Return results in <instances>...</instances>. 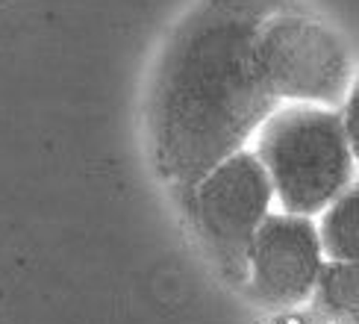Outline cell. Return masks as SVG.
<instances>
[{"label":"cell","mask_w":359,"mask_h":324,"mask_svg":"<svg viewBox=\"0 0 359 324\" xmlns=\"http://www.w3.org/2000/svg\"><path fill=\"white\" fill-rule=\"evenodd\" d=\"M257 159L271 180L280 212L318 215L353 180V154L333 107L286 103L253 133Z\"/></svg>","instance_id":"7a4b0ae2"},{"label":"cell","mask_w":359,"mask_h":324,"mask_svg":"<svg viewBox=\"0 0 359 324\" xmlns=\"http://www.w3.org/2000/svg\"><path fill=\"white\" fill-rule=\"evenodd\" d=\"M183 195L194 233L221 274L245 280L250 242L274 206L271 180L250 144L221 159Z\"/></svg>","instance_id":"277c9868"},{"label":"cell","mask_w":359,"mask_h":324,"mask_svg":"<svg viewBox=\"0 0 359 324\" xmlns=\"http://www.w3.org/2000/svg\"><path fill=\"white\" fill-rule=\"evenodd\" d=\"M324 265L316 215L268 212L248 250L245 283L268 306H297L312 301Z\"/></svg>","instance_id":"5b68a950"},{"label":"cell","mask_w":359,"mask_h":324,"mask_svg":"<svg viewBox=\"0 0 359 324\" xmlns=\"http://www.w3.org/2000/svg\"><path fill=\"white\" fill-rule=\"evenodd\" d=\"M318 239L327 262H359V180H351L318 212Z\"/></svg>","instance_id":"8992f818"},{"label":"cell","mask_w":359,"mask_h":324,"mask_svg":"<svg viewBox=\"0 0 359 324\" xmlns=\"http://www.w3.org/2000/svg\"><path fill=\"white\" fill-rule=\"evenodd\" d=\"M312 298L327 318L359 324V262H327Z\"/></svg>","instance_id":"52a82bcc"},{"label":"cell","mask_w":359,"mask_h":324,"mask_svg":"<svg viewBox=\"0 0 359 324\" xmlns=\"http://www.w3.org/2000/svg\"><path fill=\"white\" fill-rule=\"evenodd\" d=\"M253 53L265 88L280 103L339 109L356 74L348 41L324 21L289 6L259 24Z\"/></svg>","instance_id":"3957f363"},{"label":"cell","mask_w":359,"mask_h":324,"mask_svg":"<svg viewBox=\"0 0 359 324\" xmlns=\"http://www.w3.org/2000/svg\"><path fill=\"white\" fill-rule=\"evenodd\" d=\"M341 127H345V139L353 154V162L359 166V74H353V83L348 88L345 100H341Z\"/></svg>","instance_id":"ba28073f"},{"label":"cell","mask_w":359,"mask_h":324,"mask_svg":"<svg viewBox=\"0 0 359 324\" xmlns=\"http://www.w3.org/2000/svg\"><path fill=\"white\" fill-rule=\"evenodd\" d=\"M286 0H198L171 29L147 95V147L156 174L186 191L250 144L280 100L265 88L253 41Z\"/></svg>","instance_id":"6da1fadb"}]
</instances>
